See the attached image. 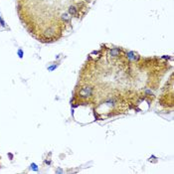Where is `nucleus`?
Wrapping results in <instances>:
<instances>
[{"label":"nucleus","instance_id":"1","mask_svg":"<svg viewBox=\"0 0 174 174\" xmlns=\"http://www.w3.org/2000/svg\"><path fill=\"white\" fill-rule=\"evenodd\" d=\"M56 2L57 0H19L18 1V14L31 13V16L33 15V18L21 21L23 26H25L27 31L33 37L43 43L58 41L62 37L65 30L66 24L63 21L64 12L60 13V8H58Z\"/></svg>","mask_w":174,"mask_h":174}]
</instances>
